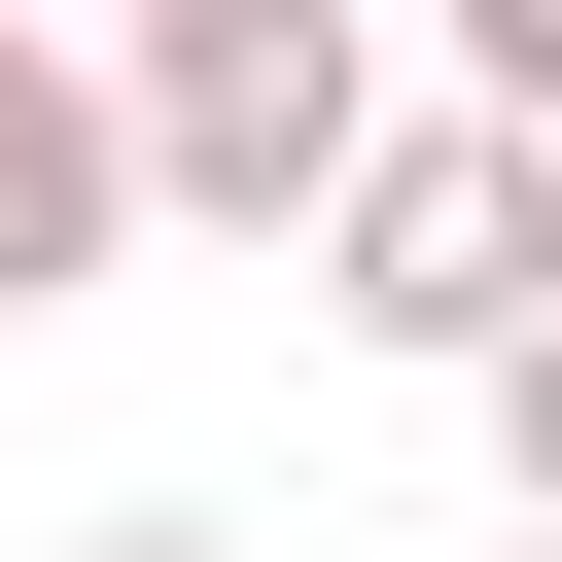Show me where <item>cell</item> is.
<instances>
[{
  "mask_svg": "<svg viewBox=\"0 0 562 562\" xmlns=\"http://www.w3.org/2000/svg\"><path fill=\"white\" fill-rule=\"evenodd\" d=\"M527 562H562V527H527Z\"/></svg>",
  "mask_w": 562,
  "mask_h": 562,
  "instance_id": "6",
  "label": "cell"
},
{
  "mask_svg": "<svg viewBox=\"0 0 562 562\" xmlns=\"http://www.w3.org/2000/svg\"><path fill=\"white\" fill-rule=\"evenodd\" d=\"M105 246H140V105H105V70L0 0V316H70Z\"/></svg>",
  "mask_w": 562,
  "mask_h": 562,
  "instance_id": "3",
  "label": "cell"
},
{
  "mask_svg": "<svg viewBox=\"0 0 562 562\" xmlns=\"http://www.w3.org/2000/svg\"><path fill=\"white\" fill-rule=\"evenodd\" d=\"M105 105H140V211H211V246H316L386 176V35L351 0H140Z\"/></svg>",
  "mask_w": 562,
  "mask_h": 562,
  "instance_id": "1",
  "label": "cell"
},
{
  "mask_svg": "<svg viewBox=\"0 0 562 562\" xmlns=\"http://www.w3.org/2000/svg\"><path fill=\"white\" fill-rule=\"evenodd\" d=\"M492 457H527V527H562V316H527V351H492Z\"/></svg>",
  "mask_w": 562,
  "mask_h": 562,
  "instance_id": "4",
  "label": "cell"
},
{
  "mask_svg": "<svg viewBox=\"0 0 562 562\" xmlns=\"http://www.w3.org/2000/svg\"><path fill=\"white\" fill-rule=\"evenodd\" d=\"M105 562H211V527H105Z\"/></svg>",
  "mask_w": 562,
  "mask_h": 562,
  "instance_id": "5",
  "label": "cell"
},
{
  "mask_svg": "<svg viewBox=\"0 0 562 562\" xmlns=\"http://www.w3.org/2000/svg\"><path fill=\"white\" fill-rule=\"evenodd\" d=\"M316 316H351V351H422V386H492V351L562 316V140H492V105H386V176L316 211Z\"/></svg>",
  "mask_w": 562,
  "mask_h": 562,
  "instance_id": "2",
  "label": "cell"
}]
</instances>
